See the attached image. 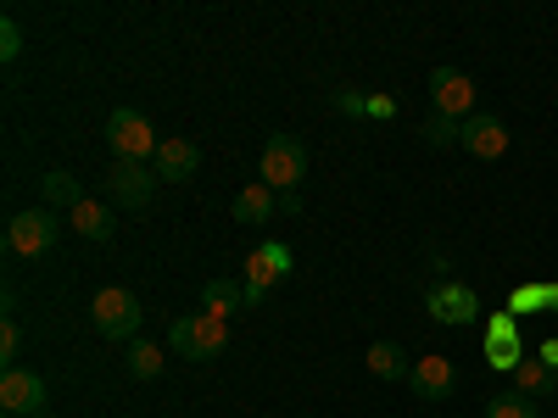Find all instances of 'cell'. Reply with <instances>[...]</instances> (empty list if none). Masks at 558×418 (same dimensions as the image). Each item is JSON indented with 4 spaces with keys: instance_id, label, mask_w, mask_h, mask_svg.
Listing matches in <instances>:
<instances>
[{
    "instance_id": "cell-1",
    "label": "cell",
    "mask_w": 558,
    "mask_h": 418,
    "mask_svg": "<svg viewBox=\"0 0 558 418\" xmlns=\"http://www.w3.org/2000/svg\"><path fill=\"white\" fill-rule=\"evenodd\" d=\"M107 146H112V162H157L162 139H157V128H151L146 112L118 107V112L107 118Z\"/></svg>"
},
{
    "instance_id": "cell-2",
    "label": "cell",
    "mask_w": 558,
    "mask_h": 418,
    "mask_svg": "<svg viewBox=\"0 0 558 418\" xmlns=\"http://www.w3.org/2000/svg\"><path fill=\"white\" fill-rule=\"evenodd\" d=\"M168 346L191 362H213L223 346H229V318H213V312H191V318H173L168 330Z\"/></svg>"
},
{
    "instance_id": "cell-3",
    "label": "cell",
    "mask_w": 558,
    "mask_h": 418,
    "mask_svg": "<svg viewBox=\"0 0 558 418\" xmlns=\"http://www.w3.org/2000/svg\"><path fill=\"white\" fill-rule=\"evenodd\" d=\"M57 241H62V223H57L51 207L12 212V223H7V251H12V257H28V262H34V257H51Z\"/></svg>"
},
{
    "instance_id": "cell-4",
    "label": "cell",
    "mask_w": 558,
    "mask_h": 418,
    "mask_svg": "<svg viewBox=\"0 0 558 418\" xmlns=\"http://www.w3.org/2000/svg\"><path fill=\"white\" fill-rule=\"evenodd\" d=\"M302 179H307V146L296 134H268V146H263V184L274 196H291V190H302Z\"/></svg>"
},
{
    "instance_id": "cell-5",
    "label": "cell",
    "mask_w": 558,
    "mask_h": 418,
    "mask_svg": "<svg viewBox=\"0 0 558 418\" xmlns=\"http://www.w3.org/2000/svg\"><path fill=\"white\" fill-rule=\"evenodd\" d=\"M140 296L134 291H123V285H107V291H96V302H89V323H96V335H107V341H134L140 335Z\"/></svg>"
},
{
    "instance_id": "cell-6",
    "label": "cell",
    "mask_w": 558,
    "mask_h": 418,
    "mask_svg": "<svg viewBox=\"0 0 558 418\" xmlns=\"http://www.w3.org/2000/svg\"><path fill=\"white\" fill-rule=\"evenodd\" d=\"M430 101H436V112L441 118H452V123H470L475 112H481V89H475V78L463 73V67H430Z\"/></svg>"
},
{
    "instance_id": "cell-7",
    "label": "cell",
    "mask_w": 558,
    "mask_h": 418,
    "mask_svg": "<svg viewBox=\"0 0 558 418\" xmlns=\"http://www.w3.org/2000/svg\"><path fill=\"white\" fill-rule=\"evenodd\" d=\"M157 168H146V162H112L107 168V201L112 207H123V212H140V207H151V196H157Z\"/></svg>"
},
{
    "instance_id": "cell-8",
    "label": "cell",
    "mask_w": 558,
    "mask_h": 418,
    "mask_svg": "<svg viewBox=\"0 0 558 418\" xmlns=\"http://www.w3.org/2000/svg\"><path fill=\"white\" fill-rule=\"evenodd\" d=\"M430 318L447 323V330H463V323H481V296L463 285V279H436L430 296H425Z\"/></svg>"
},
{
    "instance_id": "cell-9",
    "label": "cell",
    "mask_w": 558,
    "mask_h": 418,
    "mask_svg": "<svg viewBox=\"0 0 558 418\" xmlns=\"http://www.w3.org/2000/svg\"><path fill=\"white\" fill-rule=\"evenodd\" d=\"M0 407H7V418H45V380L34 368H7L0 374Z\"/></svg>"
},
{
    "instance_id": "cell-10",
    "label": "cell",
    "mask_w": 558,
    "mask_h": 418,
    "mask_svg": "<svg viewBox=\"0 0 558 418\" xmlns=\"http://www.w3.org/2000/svg\"><path fill=\"white\" fill-rule=\"evenodd\" d=\"M458 146L470 157H481V162H497V157H508V123L497 112H475L470 123H463Z\"/></svg>"
},
{
    "instance_id": "cell-11",
    "label": "cell",
    "mask_w": 558,
    "mask_h": 418,
    "mask_svg": "<svg viewBox=\"0 0 558 418\" xmlns=\"http://www.w3.org/2000/svg\"><path fill=\"white\" fill-rule=\"evenodd\" d=\"M291 268H296V257H291V246H286V241H257V251L246 257V285L274 291Z\"/></svg>"
},
{
    "instance_id": "cell-12",
    "label": "cell",
    "mask_w": 558,
    "mask_h": 418,
    "mask_svg": "<svg viewBox=\"0 0 558 418\" xmlns=\"http://www.w3.org/2000/svg\"><path fill=\"white\" fill-rule=\"evenodd\" d=\"M408 385H413L418 396H425V402H447V396H452V385H458V368H452V357H441V352L413 357Z\"/></svg>"
},
{
    "instance_id": "cell-13",
    "label": "cell",
    "mask_w": 558,
    "mask_h": 418,
    "mask_svg": "<svg viewBox=\"0 0 558 418\" xmlns=\"http://www.w3.org/2000/svg\"><path fill=\"white\" fill-rule=\"evenodd\" d=\"M151 168H157V179L184 184V179H196V168H202V146H196V139H184V134H168Z\"/></svg>"
},
{
    "instance_id": "cell-14",
    "label": "cell",
    "mask_w": 558,
    "mask_h": 418,
    "mask_svg": "<svg viewBox=\"0 0 558 418\" xmlns=\"http://www.w3.org/2000/svg\"><path fill=\"white\" fill-rule=\"evenodd\" d=\"M68 223L78 229V241H96V246H101V241H112V229H118V207H112V201H89V196H84V201L68 212Z\"/></svg>"
},
{
    "instance_id": "cell-15",
    "label": "cell",
    "mask_w": 558,
    "mask_h": 418,
    "mask_svg": "<svg viewBox=\"0 0 558 418\" xmlns=\"http://www.w3.org/2000/svg\"><path fill=\"white\" fill-rule=\"evenodd\" d=\"M241 307H246V279H207V285H202V312L235 318Z\"/></svg>"
},
{
    "instance_id": "cell-16",
    "label": "cell",
    "mask_w": 558,
    "mask_h": 418,
    "mask_svg": "<svg viewBox=\"0 0 558 418\" xmlns=\"http://www.w3.org/2000/svg\"><path fill=\"white\" fill-rule=\"evenodd\" d=\"M363 362H368V374H375V380H391V385L413 374V357H408V352H402L397 341H375V346H368V357H363Z\"/></svg>"
},
{
    "instance_id": "cell-17",
    "label": "cell",
    "mask_w": 558,
    "mask_h": 418,
    "mask_svg": "<svg viewBox=\"0 0 558 418\" xmlns=\"http://www.w3.org/2000/svg\"><path fill=\"white\" fill-rule=\"evenodd\" d=\"M508 380H514V391H520V396H531V402H542V396H558V374H553V368H547L542 357H525V362H520Z\"/></svg>"
},
{
    "instance_id": "cell-18",
    "label": "cell",
    "mask_w": 558,
    "mask_h": 418,
    "mask_svg": "<svg viewBox=\"0 0 558 418\" xmlns=\"http://www.w3.org/2000/svg\"><path fill=\"white\" fill-rule=\"evenodd\" d=\"M229 212H235V223H268V218L279 212V196L257 179V184H246V190L235 196V207H229Z\"/></svg>"
},
{
    "instance_id": "cell-19",
    "label": "cell",
    "mask_w": 558,
    "mask_h": 418,
    "mask_svg": "<svg viewBox=\"0 0 558 418\" xmlns=\"http://www.w3.org/2000/svg\"><path fill=\"white\" fill-rule=\"evenodd\" d=\"M39 190H45V207H68V212H73V207L84 201V184H78L73 173H62V168L45 173V179H39Z\"/></svg>"
},
{
    "instance_id": "cell-20",
    "label": "cell",
    "mask_w": 558,
    "mask_h": 418,
    "mask_svg": "<svg viewBox=\"0 0 558 418\" xmlns=\"http://www.w3.org/2000/svg\"><path fill=\"white\" fill-rule=\"evenodd\" d=\"M162 346H151V341H129V374L134 380H157L162 374Z\"/></svg>"
},
{
    "instance_id": "cell-21",
    "label": "cell",
    "mask_w": 558,
    "mask_h": 418,
    "mask_svg": "<svg viewBox=\"0 0 558 418\" xmlns=\"http://www.w3.org/2000/svg\"><path fill=\"white\" fill-rule=\"evenodd\" d=\"M508 312H514V318L547 312V279H531V285H514V291H508Z\"/></svg>"
},
{
    "instance_id": "cell-22",
    "label": "cell",
    "mask_w": 558,
    "mask_h": 418,
    "mask_svg": "<svg viewBox=\"0 0 558 418\" xmlns=\"http://www.w3.org/2000/svg\"><path fill=\"white\" fill-rule=\"evenodd\" d=\"M486 418H542V413L520 391H497V396H486Z\"/></svg>"
},
{
    "instance_id": "cell-23",
    "label": "cell",
    "mask_w": 558,
    "mask_h": 418,
    "mask_svg": "<svg viewBox=\"0 0 558 418\" xmlns=\"http://www.w3.org/2000/svg\"><path fill=\"white\" fill-rule=\"evenodd\" d=\"M486 362L497 368V374H514V368L525 362V341H486Z\"/></svg>"
},
{
    "instance_id": "cell-24",
    "label": "cell",
    "mask_w": 558,
    "mask_h": 418,
    "mask_svg": "<svg viewBox=\"0 0 558 418\" xmlns=\"http://www.w3.org/2000/svg\"><path fill=\"white\" fill-rule=\"evenodd\" d=\"M418 134H425V146H458V134H463V123H452V118L430 112L425 123H418Z\"/></svg>"
},
{
    "instance_id": "cell-25",
    "label": "cell",
    "mask_w": 558,
    "mask_h": 418,
    "mask_svg": "<svg viewBox=\"0 0 558 418\" xmlns=\"http://www.w3.org/2000/svg\"><path fill=\"white\" fill-rule=\"evenodd\" d=\"M486 341H520V318L514 312H486Z\"/></svg>"
},
{
    "instance_id": "cell-26",
    "label": "cell",
    "mask_w": 558,
    "mask_h": 418,
    "mask_svg": "<svg viewBox=\"0 0 558 418\" xmlns=\"http://www.w3.org/2000/svg\"><path fill=\"white\" fill-rule=\"evenodd\" d=\"M363 118L391 123V118H397V96H386V89H375V96H363Z\"/></svg>"
},
{
    "instance_id": "cell-27",
    "label": "cell",
    "mask_w": 558,
    "mask_h": 418,
    "mask_svg": "<svg viewBox=\"0 0 558 418\" xmlns=\"http://www.w3.org/2000/svg\"><path fill=\"white\" fill-rule=\"evenodd\" d=\"M17 352H23V330H17V318H7V323H0V362L17 368V362H12Z\"/></svg>"
},
{
    "instance_id": "cell-28",
    "label": "cell",
    "mask_w": 558,
    "mask_h": 418,
    "mask_svg": "<svg viewBox=\"0 0 558 418\" xmlns=\"http://www.w3.org/2000/svg\"><path fill=\"white\" fill-rule=\"evenodd\" d=\"M0 57H7V62H17V57H23V28H17V17L0 23Z\"/></svg>"
},
{
    "instance_id": "cell-29",
    "label": "cell",
    "mask_w": 558,
    "mask_h": 418,
    "mask_svg": "<svg viewBox=\"0 0 558 418\" xmlns=\"http://www.w3.org/2000/svg\"><path fill=\"white\" fill-rule=\"evenodd\" d=\"M336 112H347V118H363V96H357V89H336Z\"/></svg>"
},
{
    "instance_id": "cell-30",
    "label": "cell",
    "mask_w": 558,
    "mask_h": 418,
    "mask_svg": "<svg viewBox=\"0 0 558 418\" xmlns=\"http://www.w3.org/2000/svg\"><path fill=\"white\" fill-rule=\"evenodd\" d=\"M536 357H542V362L553 368V374H558V335H547V341L536 346Z\"/></svg>"
},
{
    "instance_id": "cell-31",
    "label": "cell",
    "mask_w": 558,
    "mask_h": 418,
    "mask_svg": "<svg viewBox=\"0 0 558 418\" xmlns=\"http://www.w3.org/2000/svg\"><path fill=\"white\" fill-rule=\"evenodd\" d=\"M547 312H558V279H547Z\"/></svg>"
}]
</instances>
